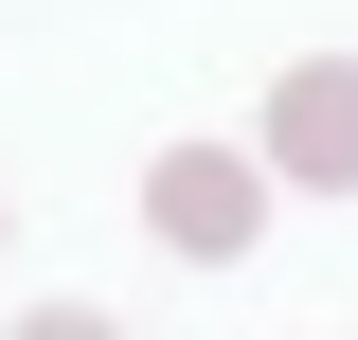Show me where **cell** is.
<instances>
[{
  "mask_svg": "<svg viewBox=\"0 0 358 340\" xmlns=\"http://www.w3.org/2000/svg\"><path fill=\"white\" fill-rule=\"evenodd\" d=\"M143 215H162V251H251V233H268V179L251 162H233V143H162V179H143Z\"/></svg>",
  "mask_w": 358,
  "mask_h": 340,
  "instance_id": "1",
  "label": "cell"
},
{
  "mask_svg": "<svg viewBox=\"0 0 358 340\" xmlns=\"http://www.w3.org/2000/svg\"><path fill=\"white\" fill-rule=\"evenodd\" d=\"M268 162H287V179H358V72H341V54H322V72H287Z\"/></svg>",
  "mask_w": 358,
  "mask_h": 340,
  "instance_id": "2",
  "label": "cell"
}]
</instances>
